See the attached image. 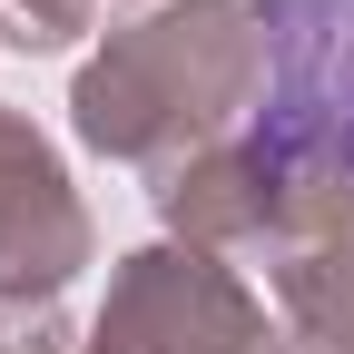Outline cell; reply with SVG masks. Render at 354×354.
Returning <instances> with one entry per match:
<instances>
[{
  "instance_id": "5",
  "label": "cell",
  "mask_w": 354,
  "mask_h": 354,
  "mask_svg": "<svg viewBox=\"0 0 354 354\" xmlns=\"http://www.w3.org/2000/svg\"><path fill=\"white\" fill-rule=\"evenodd\" d=\"M148 197H158L177 246H207V256L266 246V236L286 246V187H276V167L256 158V138H227V148H197V158L158 167Z\"/></svg>"
},
{
  "instance_id": "3",
  "label": "cell",
  "mask_w": 354,
  "mask_h": 354,
  "mask_svg": "<svg viewBox=\"0 0 354 354\" xmlns=\"http://www.w3.org/2000/svg\"><path fill=\"white\" fill-rule=\"evenodd\" d=\"M266 344V305L236 266H216L207 246H138L109 266L99 325L79 354H256Z\"/></svg>"
},
{
  "instance_id": "6",
  "label": "cell",
  "mask_w": 354,
  "mask_h": 354,
  "mask_svg": "<svg viewBox=\"0 0 354 354\" xmlns=\"http://www.w3.org/2000/svg\"><path fill=\"white\" fill-rule=\"evenodd\" d=\"M276 295L305 344L354 354V246H276Z\"/></svg>"
},
{
  "instance_id": "9",
  "label": "cell",
  "mask_w": 354,
  "mask_h": 354,
  "mask_svg": "<svg viewBox=\"0 0 354 354\" xmlns=\"http://www.w3.org/2000/svg\"><path fill=\"white\" fill-rule=\"evenodd\" d=\"M256 354H325V344H305V335H266Z\"/></svg>"
},
{
  "instance_id": "8",
  "label": "cell",
  "mask_w": 354,
  "mask_h": 354,
  "mask_svg": "<svg viewBox=\"0 0 354 354\" xmlns=\"http://www.w3.org/2000/svg\"><path fill=\"white\" fill-rule=\"evenodd\" d=\"M88 10H99V0H0V39H10V50H69L88 30Z\"/></svg>"
},
{
  "instance_id": "7",
  "label": "cell",
  "mask_w": 354,
  "mask_h": 354,
  "mask_svg": "<svg viewBox=\"0 0 354 354\" xmlns=\"http://www.w3.org/2000/svg\"><path fill=\"white\" fill-rule=\"evenodd\" d=\"M0 354H79V325L59 315V295L0 286Z\"/></svg>"
},
{
  "instance_id": "2",
  "label": "cell",
  "mask_w": 354,
  "mask_h": 354,
  "mask_svg": "<svg viewBox=\"0 0 354 354\" xmlns=\"http://www.w3.org/2000/svg\"><path fill=\"white\" fill-rule=\"evenodd\" d=\"M256 158L286 187V246H354V0H266Z\"/></svg>"
},
{
  "instance_id": "1",
  "label": "cell",
  "mask_w": 354,
  "mask_h": 354,
  "mask_svg": "<svg viewBox=\"0 0 354 354\" xmlns=\"http://www.w3.org/2000/svg\"><path fill=\"white\" fill-rule=\"evenodd\" d=\"M266 88V10L256 0H158L109 30L69 79V128L88 158L177 167L227 148V128Z\"/></svg>"
},
{
  "instance_id": "4",
  "label": "cell",
  "mask_w": 354,
  "mask_h": 354,
  "mask_svg": "<svg viewBox=\"0 0 354 354\" xmlns=\"http://www.w3.org/2000/svg\"><path fill=\"white\" fill-rule=\"evenodd\" d=\"M88 256H99V227H88L59 148L39 138L30 109H0V286L59 295Z\"/></svg>"
}]
</instances>
